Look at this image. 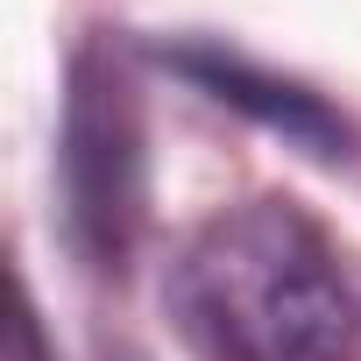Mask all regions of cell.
<instances>
[{"label":"cell","mask_w":361,"mask_h":361,"mask_svg":"<svg viewBox=\"0 0 361 361\" xmlns=\"http://www.w3.org/2000/svg\"><path fill=\"white\" fill-rule=\"evenodd\" d=\"M57 206L71 255L92 276H128L149 227V114L142 78L114 36H85L64 71Z\"/></svg>","instance_id":"2"},{"label":"cell","mask_w":361,"mask_h":361,"mask_svg":"<svg viewBox=\"0 0 361 361\" xmlns=\"http://www.w3.org/2000/svg\"><path fill=\"white\" fill-rule=\"evenodd\" d=\"M170 305L213 361H354L361 312L298 199L220 206L170 269Z\"/></svg>","instance_id":"1"},{"label":"cell","mask_w":361,"mask_h":361,"mask_svg":"<svg viewBox=\"0 0 361 361\" xmlns=\"http://www.w3.org/2000/svg\"><path fill=\"white\" fill-rule=\"evenodd\" d=\"M163 64H170L177 78H192L206 99H220V106L248 114L255 128L283 135V142H290L298 156H312V163H333V170H340V163H361V128H354L326 92H312V85H298V78H283V71H269V64L227 50V43H206V36L163 43Z\"/></svg>","instance_id":"3"}]
</instances>
